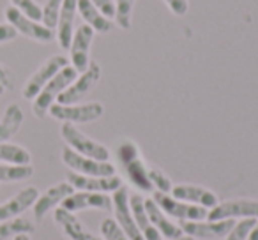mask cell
Returning a JSON list of instances; mask_svg holds the SVG:
<instances>
[{"instance_id": "6da1fadb", "label": "cell", "mask_w": 258, "mask_h": 240, "mask_svg": "<svg viewBox=\"0 0 258 240\" xmlns=\"http://www.w3.org/2000/svg\"><path fill=\"white\" fill-rule=\"evenodd\" d=\"M117 159L120 163L122 170H124L125 177L129 179V182L133 184L135 187H138L144 193L152 191L151 179H149V166L147 163L142 159L140 148L135 141L131 140H122L117 145Z\"/></svg>"}, {"instance_id": "7a4b0ae2", "label": "cell", "mask_w": 258, "mask_h": 240, "mask_svg": "<svg viewBox=\"0 0 258 240\" xmlns=\"http://www.w3.org/2000/svg\"><path fill=\"white\" fill-rule=\"evenodd\" d=\"M76 74H78V71H76L73 65H66L64 69H60V71L43 87V90L37 94V97L34 99V104H32L34 115H36L37 118L46 117L50 106L58 99V96L75 82Z\"/></svg>"}, {"instance_id": "3957f363", "label": "cell", "mask_w": 258, "mask_h": 240, "mask_svg": "<svg viewBox=\"0 0 258 240\" xmlns=\"http://www.w3.org/2000/svg\"><path fill=\"white\" fill-rule=\"evenodd\" d=\"M60 134L69 148H73V150L78 152V154L85 155V157L96 159V161H108V159H110V150H108L103 143L92 140V138H89L87 134H83L80 129H76L75 124L64 122L62 124Z\"/></svg>"}, {"instance_id": "277c9868", "label": "cell", "mask_w": 258, "mask_h": 240, "mask_svg": "<svg viewBox=\"0 0 258 240\" xmlns=\"http://www.w3.org/2000/svg\"><path fill=\"white\" fill-rule=\"evenodd\" d=\"M48 113L57 120L69 124H87L94 122L103 117L104 106L101 103H85V104H58L53 103Z\"/></svg>"}, {"instance_id": "5b68a950", "label": "cell", "mask_w": 258, "mask_h": 240, "mask_svg": "<svg viewBox=\"0 0 258 240\" xmlns=\"http://www.w3.org/2000/svg\"><path fill=\"white\" fill-rule=\"evenodd\" d=\"M152 200L158 203V207L166 215L177 219V221H204L209 215V208L200 207V205L186 203V201L173 198L172 194L159 193V191H156Z\"/></svg>"}, {"instance_id": "8992f818", "label": "cell", "mask_w": 258, "mask_h": 240, "mask_svg": "<svg viewBox=\"0 0 258 240\" xmlns=\"http://www.w3.org/2000/svg\"><path fill=\"white\" fill-rule=\"evenodd\" d=\"M62 161L68 168L73 172L80 173V175H89V177H111L117 175L115 173V166L110 161H96V159L85 157V155L78 154L73 148L64 147L62 148Z\"/></svg>"}, {"instance_id": "52a82bcc", "label": "cell", "mask_w": 258, "mask_h": 240, "mask_svg": "<svg viewBox=\"0 0 258 240\" xmlns=\"http://www.w3.org/2000/svg\"><path fill=\"white\" fill-rule=\"evenodd\" d=\"M101 78V67L96 62H90L89 67L82 72L80 76H76V79L58 96L57 103L58 104H76L78 101H82L94 87L97 85Z\"/></svg>"}, {"instance_id": "ba28073f", "label": "cell", "mask_w": 258, "mask_h": 240, "mask_svg": "<svg viewBox=\"0 0 258 240\" xmlns=\"http://www.w3.org/2000/svg\"><path fill=\"white\" fill-rule=\"evenodd\" d=\"M6 20H8L9 25L15 27L18 34H23V36L30 37V39H34V41H39V43H50L55 37L53 30L44 27L43 23L25 16L22 11H18V9L13 8V6H9V8L6 9Z\"/></svg>"}, {"instance_id": "9c48e42d", "label": "cell", "mask_w": 258, "mask_h": 240, "mask_svg": "<svg viewBox=\"0 0 258 240\" xmlns=\"http://www.w3.org/2000/svg\"><path fill=\"white\" fill-rule=\"evenodd\" d=\"M111 203H113V214H115V222L122 228V231L129 236L131 240H145L144 235L138 229L137 222H135L133 212L129 207V191L127 187L120 186L117 191H113L111 196Z\"/></svg>"}, {"instance_id": "30bf717a", "label": "cell", "mask_w": 258, "mask_h": 240, "mask_svg": "<svg viewBox=\"0 0 258 240\" xmlns=\"http://www.w3.org/2000/svg\"><path fill=\"white\" fill-rule=\"evenodd\" d=\"M233 219H223V221H180L182 233L193 236L195 240H216L225 238L233 228Z\"/></svg>"}, {"instance_id": "8fae6325", "label": "cell", "mask_w": 258, "mask_h": 240, "mask_svg": "<svg viewBox=\"0 0 258 240\" xmlns=\"http://www.w3.org/2000/svg\"><path fill=\"white\" fill-rule=\"evenodd\" d=\"M66 65H69V60L64 55H53L50 57L32 76L29 78V82L23 87V97L25 99H36L37 94L43 90V87L57 74L60 69H64Z\"/></svg>"}, {"instance_id": "7c38bea8", "label": "cell", "mask_w": 258, "mask_h": 240, "mask_svg": "<svg viewBox=\"0 0 258 240\" xmlns=\"http://www.w3.org/2000/svg\"><path fill=\"white\" fill-rule=\"evenodd\" d=\"M235 217L258 219V200H226L209 208V221H223Z\"/></svg>"}, {"instance_id": "4fadbf2b", "label": "cell", "mask_w": 258, "mask_h": 240, "mask_svg": "<svg viewBox=\"0 0 258 240\" xmlns=\"http://www.w3.org/2000/svg\"><path fill=\"white\" fill-rule=\"evenodd\" d=\"M94 39V30L90 29L89 25H80L78 29L75 30L71 39V46H69V51H71V62L73 67L78 72H83L90 64V44H92Z\"/></svg>"}, {"instance_id": "5bb4252c", "label": "cell", "mask_w": 258, "mask_h": 240, "mask_svg": "<svg viewBox=\"0 0 258 240\" xmlns=\"http://www.w3.org/2000/svg\"><path fill=\"white\" fill-rule=\"evenodd\" d=\"M62 208L69 212H78L87 210V208H94V210H111L113 203L111 198L106 193H90V191H78L73 193L62 201Z\"/></svg>"}, {"instance_id": "9a60e30c", "label": "cell", "mask_w": 258, "mask_h": 240, "mask_svg": "<svg viewBox=\"0 0 258 240\" xmlns=\"http://www.w3.org/2000/svg\"><path fill=\"white\" fill-rule=\"evenodd\" d=\"M68 182L78 191H90V193H113L122 186L120 177H89L80 175L76 172H68Z\"/></svg>"}, {"instance_id": "2e32d148", "label": "cell", "mask_w": 258, "mask_h": 240, "mask_svg": "<svg viewBox=\"0 0 258 240\" xmlns=\"http://www.w3.org/2000/svg\"><path fill=\"white\" fill-rule=\"evenodd\" d=\"M73 193H75V187L71 184L60 182V184H55L50 189H46L43 194H39L36 203H34V217H36V221H41L51 208H55L58 203H62Z\"/></svg>"}, {"instance_id": "e0dca14e", "label": "cell", "mask_w": 258, "mask_h": 240, "mask_svg": "<svg viewBox=\"0 0 258 240\" xmlns=\"http://www.w3.org/2000/svg\"><path fill=\"white\" fill-rule=\"evenodd\" d=\"M170 194L180 201L200 205V207H205V208H212L219 203L218 194L212 193V191L207 189V187L193 186V184H179V186H173Z\"/></svg>"}, {"instance_id": "ac0fdd59", "label": "cell", "mask_w": 258, "mask_h": 240, "mask_svg": "<svg viewBox=\"0 0 258 240\" xmlns=\"http://www.w3.org/2000/svg\"><path fill=\"white\" fill-rule=\"evenodd\" d=\"M76 9H78V0H64L62 2L57 22V41L62 50H69V46H71L73 34H75Z\"/></svg>"}, {"instance_id": "d6986e66", "label": "cell", "mask_w": 258, "mask_h": 240, "mask_svg": "<svg viewBox=\"0 0 258 240\" xmlns=\"http://www.w3.org/2000/svg\"><path fill=\"white\" fill-rule=\"evenodd\" d=\"M55 221H57V224L64 229V233L71 240H104L103 236H97L94 233H90L73 212L66 210L62 207L55 210Z\"/></svg>"}, {"instance_id": "ffe728a7", "label": "cell", "mask_w": 258, "mask_h": 240, "mask_svg": "<svg viewBox=\"0 0 258 240\" xmlns=\"http://www.w3.org/2000/svg\"><path fill=\"white\" fill-rule=\"evenodd\" d=\"M145 210H147V215H149V219H151L152 226L161 233V236L170 240V238H179V236L184 235L182 228H180L179 224H175V222L170 221L168 215L158 207V203H156L152 198L145 200Z\"/></svg>"}, {"instance_id": "44dd1931", "label": "cell", "mask_w": 258, "mask_h": 240, "mask_svg": "<svg viewBox=\"0 0 258 240\" xmlns=\"http://www.w3.org/2000/svg\"><path fill=\"white\" fill-rule=\"evenodd\" d=\"M37 196H39V191L36 187H25V189H22L8 203L0 205V222L8 221V219H15L16 215L25 212L27 208L36 203Z\"/></svg>"}, {"instance_id": "7402d4cb", "label": "cell", "mask_w": 258, "mask_h": 240, "mask_svg": "<svg viewBox=\"0 0 258 240\" xmlns=\"http://www.w3.org/2000/svg\"><path fill=\"white\" fill-rule=\"evenodd\" d=\"M129 207H131V212H133L135 222H137L138 229L144 235L145 240H161V233L152 226L151 219L147 215V210H145V200L140 194H129Z\"/></svg>"}, {"instance_id": "603a6c76", "label": "cell", "mask_w": 258, "mask_h": 240, "mask_svg": "<svg viewBox=\"0 0 258 240\" xmlns=\"http://www.w3.org/2000/svg\"><path fill=\"white\" fill-rule=\"evenodd\" d=\"M78 13L83 18L85 25H89L94 32H110L113 29V23H111L110 18L103 15L96 6L90 2V0H78Z\"/></svg>"}, {"instance_id": "cb8c5ba5", "label": "cell", "mask_w": 258, "mask_h": 240, "mask_svg": "<svg viewBox=\"0 0 258 240\" xmlns=\"http://www.w3.org/2000/svg\"><path fill=\"white\" fill-rule=\"evenodd\" d=\"M23 124V111L18 104H9L4 117L0 120V143L13 138Z\"/></svg>"}, {"instance_id": "d4e9b609", "label": "cell", "mask_w": 258, "mask_h": 240, "mask_svg": "<svg viewBox=\"0 0 258 240\" xmlns=\"http://www.w3.org/2000/svg\"><path fill=\"white\" fill-rule=\"evenodd\" d=\"M34 224L30 221L23 217H15V219H8V221L0 222V240H8L9 236H16L22 235V233H30L34 231Z\"/></svg>"}, {"instance_id": "484cf974", "label": "cell", "mask_w": 258, "mask_h": 240, "mask_svg": "<svg viewBox=\"0 0 258 240\" xmlns=\"http://www.w3.org/2000/svg\"><path fill=\"white\" fill-rule=\"evenodd\" d=\"M0 161L9 165H30V152L20 145L0 143Z\"/></svg>"}, {"instance_id": "4316f807", "label": "cell", "mask_w": 258, "mask_h": 240, "mask_svg": "<svg viewBox=\"0 0 258 240\" xmlns=\"http://www.w3.org/2000/svg\"><path fill=\"white\" fill-rule=\"evenodd\" d=\"M34 175L30 165H0V182H22Z\"/></svg>"}, {"instance_id": "83f0119b", "label": "cell", "mask_w": 258, "mask_h": 240, "mask_svg": "<svg viewBox=\"0 0 258 240\" xmlns=\"http://www.w3.org/2000/svg\"><path fill=\"white\" fill-rule=\"evenodd\" d=\"M135 2H137V0H117V2H115V22L124 30L131 29Z\"/></svg>"}, {"instance_id": "f1b7e54d", "label": "cell", "mask_w": 258, "mask_h": 240, "mask_svg": "<svg viewBox=\"0 0 258 240\" xmlns=\"http://www.w3.org/2000/svg\"><path fill=\"white\" fill-rule=\"evenodd\" d=\"M62 2L64 0H44V6H43V22L44 27L48 29H57V22H58V15H60V8H62Z\"/></svg>"}, {"instance_id": "f546056e", "label": "cell", "mask_w": 258, "mask_h": 240, "mask_svg": "<svg viewBox=\"0 0 258 240\" xmlns=\"http://www.w3.org/2000/svg\"><path fill=\"white\" fill-rule=\"evenodd\" d=\"M254 221H256L254 217H244L240 221H237L233 224V228L230 229L228 235L225 236V240H247V236H249L251 229L254 226Z\"/></svg>"}, {"instance_id": "4dcf8cb0", "label": "cell", "mask_w": 258, "mask_h": 240, "mask_svg": "<svg viewBox=\"0 0 258 240\" xmlns=\"http://www.w3.org/2000/svg\"><path fill=\"white\" fill-rule=\"evenodd\" d=\"M99 231L104 240H131L124 231H122L120 226L115 222V219H111V217L104 219V221L101 222Z\"/></svg>"}, {"instance_id": "1f68e13d", "label": "cell", "mask_w": 258, "mask_h": 240, "mask_svg": "<svg viewBox=\"0 0 258 240\" xmlns=\"http://www.w3.org/2000/svg\"><path fill=\"white\" fill-rule=\"evenodd\" d=\"M149 179H151L152 187H156L159 193H166V194L172 193V187H173L172 180L159 168H149Z\"/></svg>"}, {"instance_id": "d6a6232c", "label": "cell", "mask_w": 258, "mask_h": 240, "mask_svg": "<svg viewBox=\"0 0 258 240\" xmlns=\"http://www.w3.org/2000/svg\"><path fill=\"white\" fill-rule=\"evenodd\" d=\"M11 4L13 8H16L18 11H22L23 15L36 20V22H41V18H43V11L36 4V0H11Z\"/></svg>"}, {"instance_id": "836d02e7", "label": "cell", "mask_w": 258, "mask_h": 240, "mask_svg": "<svg viewBox=\"0 0 258 240\" xmlns=\"http://www.w3.org/2000/svg\"><path fill=\"white\" fill-rule=\"evenodd\" d=\"M106 18H115V2L113 0H90Z\"/></svg>"}, {"instance_id": "e575fe53", "label": "cell", "mask_w": 258, "mask_h": 240, "mask_svg": "<svg viewBox=\"0 0 258 240\" xmlns=\"http://www.w3.org/2000/svg\"><path fill=\"white\" fill-rule=\"evenodd\" d=\"M165 4L168 6V9L175 16H184L189 9L187 6V0H165Z\"/></svg>"}, {"instance_id": "d590c367", "label": "cell", "mask_w": 258, "mask_h": 240, "mask_svg": "<svg viewBox=\"0 0 258 240\" xmlns=\"http://www.w3.org/2000/svg\"><path fill=\"white\" fill-rule=\"evenodd\" d=\"M16 36H18V32L15 27H11L9 23H0V44L16 39Z\"/></svg>"}, {"instance_id": "8d00e7d4", "label": "cell", "mask_w": 258, "mask_h": 240, "mask_svg": "<svg viewBox=\"0 0 258 240\" xmlns=\"http://www.w3.org/2000/svg\"><path fill=\"white\" fill-rule=\"evenodd\" d=\"M0 85L4 87L6 90H13L15 87V79H13V72L9 71L6 65L0 64Z\"/></svg>"}, {"instance_id": "74e56055", "label": "cell", "mask_w": 258, "mask_h": 240, "mask_svg": "<svg viewBox=\"0 0 258 240\" xmlns=\"http://www.w3.org/2000/svg\"><path fill=\"white\" fill-rule=\"evenodd\" d=\"M247 240H258V219L254 221V226L253 229H251L249 236H247Z\"/></svg>"}, {"instance_id": "f35d334b", "label": "cell", "mask_w": 258, "mask_h": 240, "mask_svg": "<svg viewBox=\"0 0 258 240\" xmlns=\"http://www.w3.org/2000/svg\"><path fill=\"white\" fill-rule=\"evenodd\" d=\"M15 240H30V236L27 233H22V235H16Z\"/></svg>"}, {"instance_id": "ab89813d", "label": "cell", "mask_w": 258, "mask_h": 240, "mask_svg": "<svg viewBox=\"0 0 258 240\" xmlns=\"http://www.w3.org/2000/svg\"><path fill=\"white\" fill-rule=\"evenodd\" d=\"M170 240H195V238H193V236L182 235V236H179V238H170Z\"/></svg>"}, {"instance_id": "60d3db41", "label": "cell", "mask_w": 258, "mask_h": 240, "mask_svg": "<svg viewBox=\"0 0 258 240\" xmlns=\"http://www.w3.org/2000/svg\"><path fill=\"white\" fill-rule=\"evenodd\" d=\"M6 92V89H4V87H2V85H0V96H2V94H4Z\"/></svg>"}]
</instances>
